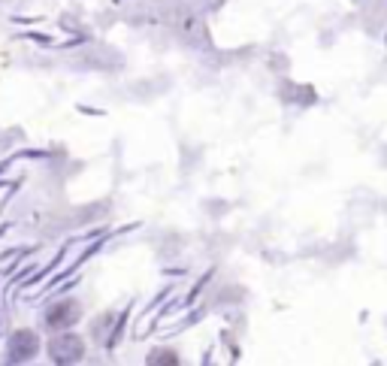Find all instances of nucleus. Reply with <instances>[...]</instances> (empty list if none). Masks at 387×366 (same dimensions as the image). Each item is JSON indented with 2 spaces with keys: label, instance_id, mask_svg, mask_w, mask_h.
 Segmentation results:
<instances>
[{
  "label": "nucleus",
  "instance_id": "f03ea898",
  "mask_svg": "<svg viewBox=\"0 0 387 366\" xmlns=\"http://www.w3.org/2000/svg\"><path fill=\"white\" fill-rule=\"evenodd\" d=\"M39 354V336L30 327H19L6 339L3 363H30Z\"/></svg>",
  "mask_w": 387,
  "mask_h": 366
},
{
  "label": "nucleus",
  "instance_id": "423d86ee",
  "mask_svg": "<svg viewBox=\"0 0 387 366\" xmlns=\"http://www.w3.org/2000/svg\"><path fill=\"white\" fill-rule=\"evenodd\" d=\"M3 333H6V315L0 312V336H3Z\"/></svg>",
  "mask_w": 387,
  "mask_h": 366
},
{
  "label": "nucleus",
  "instance_id": "39448f33",
  "mask_svg": "<svg viewBox=\"0 0 387 366\" xmlns=\"http://www.w3.org/2000/svg\"><path fill=\"white\" fill-rule=\"evenodd\" d=\"M106 324H112V315H100V318L91 324V333H94L97 342H106V339H109V333H106Z\"/></svg>",
  "mask_w": 387,
  "mask_h": 366
},
{
  "label": "nucleus",
  "instance_id": "20e7f679",
  "mask_svg": "<svg viewBox=\"0 0 387 366\" xmlns=\"http://www.w3.org/2000/svg\"><path fill=\"white\" fill-rule=\"evenodd\" d=\"M145 363H152V366H179L182 363V357H179V351H172V348H154V351H148Z\"/></svg>",
  "mask_w": 387,
  "mask_h": 366
},
{
  "label": "nucleus",
  "instance_id": "f257e3e1",
  "mask_svg": "<svg viewBox=\"0 0 387 366\" xmlns=\"http://www.w3.org/2000/svg\"><path fill=\"white\" fill-rule=\"evenodd\" d=\"M48 360L52 363H61V366H70V363H79L85 357V339L79 333H70V330H57L52 339H48Z\"/></svg>",
  "mask_w": 387,
  "mask_h": 366
},
{
  "label": "nucleus",
  "instance_id": "7ed1b4c3",
  "mask_svg": "<svg viewBox=\"0 0 387 366\" xmlns=\"http://www.w3.org/2000/svg\"><path fill=\"white\" fill-rule=\"evenodd\" d=\"M82 318V303L76 297H67V299H57L46 309V327L57 333V330H70L73 324Z\"/></svg>",
  "mask_w": 387,
  "mask_h": 366
}]
</instances>
